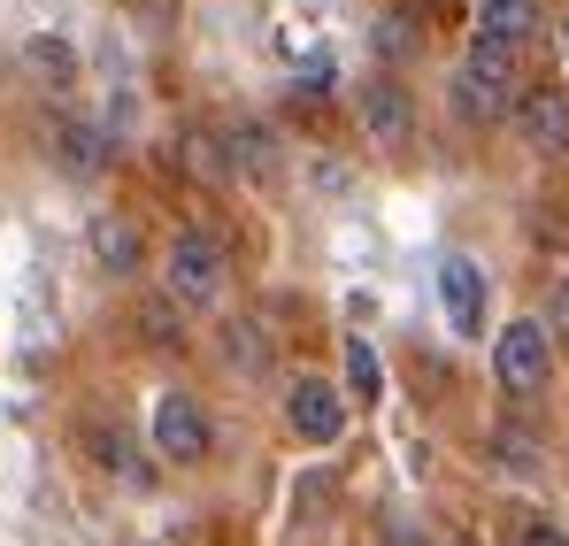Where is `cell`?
<instances>
[{
    "label": "cell",
    "instance_id": "obj_1",
    "mask_svg": "<svg viewBox=\"0 0 569 546\" xmlns=\"http://www.w3.org/2000/svg\"><path fill=\"white\" fill-rule=\"evenodd\" d=\"M516 54L508 47H492V39H470V54H462V70H455V108L470 116V123H508L516 116Z\"/></svg>",
    "mask_w": 569,
    "mask_h": 546
},
{
    "label": "cell",
    "instance_id": "obj_2",
    "mask_svg": "<svg viewBox=\"0 0 569 546\" xmlns=\"http://www.w3.org/2000/svg\"><path fill=\"white\" fill-rule=\"evenodd\" d=\"M223 285H231V255H223V239H208V231H178L170 255H162V292H170L178 308H216Z\"/></svg>",
    "mask_w": 569,
    "mask_h": 546
},
{
    "label": "cell",
    "instance_id": "obj_3",
    "mask_svg": "<svg viewBox=\"0 0 569 546\" xmlns=\"http://www.w3.org/2000/svg\"><path fill=\"white\" fill-rule=\"evenodd\" d=\"M492 377H500V393H547V377H555V339H547V324H531V316H516L500 339H492Z\"/></svg>",
    "mask_w": 569,
    "mask_h": 546
},
{
    "label": "cell",
    "instance_id": "obj_4",
    "mask_svg": "<svg viewBox=\"0 0 569 546\" xmlns=\"http://www.w3.org/2000/svg\"><path fill=\"white\" fill-rule=\"evenodd\" d=\"M208 447H216L208 408H200L192 393H162V400H154V455L162 461H208Z\"/></svg>",
    "mask_w": 569,
    "mask_h": 546
},
{
    "label": "cell",
    "instance_id": "obj_5",
    "mask_svg": "<svg viewBox=\"0 0 569 546\" xmlns=\"http://www.w3.org/2000/svg\"><path fill=\"white\" fill-rule=\"evenodd\" d=\"M284 424H292V439H308V447H331V439L347 431V400H339V385H323V377H300V385L284 393Z\"/></svg>",
    "mask_w": 569,
    "mask_h": 546
},
{
    "label": "cell",
    "instance_id": "obj_6",
    "mask_svg": "<svg viewBox=\"0 0 569 546\" xmlns=\"http://www.w3.org/2000/svg\"><path fill=\"white\" fill-rule=\"evenodd\" d=\"M439 308H447V331L455 339H477L485 331V270L470 255H447L439 262Z\"/></svg>",
    "mask_w": 569,
    "mask_h": 546
},
{
    "label": "cell",
    "instance_id": "obj_7",
    "mask_svg": "<svg viewBox=\"0 0 569 546\" xmlns=\"http://www.w3.org/2000/svg\"><path fill=\"white\" fill-rule=\"evenodd\" d=\"M355 116H362V131H370V147H385V155L416 139V100H408V92L392 86V78H378V86L362 92V100H355Z\"/></svg>",
    "mask_w": 569,
    "mask_h": 546
},
{
    "label": "cell",
    "instance_id": "obj_8",
    "mask_svg": "<svg viewBox=\"0 0 569 546\" xmlns=\"http://www.w3.org/2000/svg\"><path fill=\"white\" fill-rule=\"evenodd\" d=\"M516 131H523V147L531 155H569V92L539 86L516 100Z\"/></svg>",
    "mask_w": 569,
    "mask_h": 546
},
{
    "label": "cell",
    "instance_id": "obj_9",
    "mask_svg": "<svg viewBox=\"0 0 569 546\" xmlns=\"http://www.w3.org/2000/svg\"><path fill=\"white\" fill-rule=\"evenodd\" d=\"M47 155H54L62 178H93L100 162H108V131L86 123V116H54L47 123Z\"/></svg>",
    "mask_w": 569,
    "mask_h": 546
},
{
    "label": "cell",
    "instance_id": "obj_10",
    "mask_svg": "<svg viewBox=\"0 0 569 546\" xmlns=\"http://www.w3.org/2000/svg\"><path fill=\"white\" fill-rule=\"evenodd\" d=\"M86 247H93V262L108 277H139V262H147L139 224H131V216H116V208H100L93 224H86Z\"/></svg>",
    "mask_w": 569,
    "mask_h": 546
},
{
    "label": "cell",
    "instance_id": "obj_11",
    "mask_svg": "<svg viewBox=\"0 0 569 546\" xmlns=\"http://www.w3.org/2000/svg\"><path fill=\"white\" fill-rule=\"evenodd\" d=\"M223 155H231V178H270V170H278V131L254 123V116H239V123L223 131Z\"/></svg>",
    "mask_w": 569,
    "mask_h": 546
},
{
    "label": "cell",
    "instance_id": "obj_12",
    "mask_svg": "<svg viewBox=\"0 0 569 546\" xmlns=\"http://www.w3.org/2000/svg\"><path fill=\"white\" fill-rule=\"evenodd\" d=\"M539 31V0H477V39H492V47H523Z\"/></svg>",
    "mask_w": 569,
    "mask_h": 546
},
{
    "label": "cell",
    "instance_id": "obj_13",
    "mask_svg": "<svg viewBox=\"0 0 569 546\" xmlns=\"http://www.w3.org/2000/svg\"><path fill=\"white\" fill-rule=\"evenodd\" d=\"M131 324H139V339H147V347H170V355L186 347V308H178L170 292H147V300L131 308Z\"/></svg>",
    "mask_w": 569,
    "mask_h": 546
},
{
    "label": "cell",
    "instance_id": "obj_14",
    "mask_svg": "<svg viewBox=\"0 0 569 546\" xmlns=\"http://www.w3.org/2000/svg\"><path fill=\"white\" fill-rule=\"evenodd\" d=\"M23 70H39L47 86H70V78H78V47H70L62 31H31V39H23Z\"/></svg>",
    "mask_w": 569,
    "mask_h": 546
},
{
    "label": "cell",
    "instance_id": "obj_15",
    "mask_svg": "<svg viewBox=\"0 0 569 546\" xmlns=\"http://www.w3.org/2000/svg\"><path fill=\"white\" fill-rule=\"evenodd\" d=\"M223 363L239 369V377L270 369V331H262L254 316H231V324H223Z\"/></svg>",
    "mask_w": 569,
    "mask_h": 546
},
{
    "label": "cell",
    "instance_id": "obj_16",
    "mask_svg": "<svg viewBox=\"0 0 569 546\" xmlns=\"http://www.w3.org/2000/svg\"><path fill=\"white\" fill-rule=\"evenodd\" d=\"M186 170L200 185H223V178H231V155H223V139H216V131H186Z\"/></svg>",
    "mask_w": 569,
    "mask_h": 546
},
{
    "label": "cell",
    "instance_id": "obj_17",
    "mask_svg": "<svg viewBox=\"0 0 569 546\" xmlns=\"http://www.w3.org/2000/svg\"><path fill=\"white\" fill-rule=\"evenodd\" d=\"M347 385H355V400H378V355H370V339H347Z\"/></svg>",
    "mask_w": 569,
    "mask_h": 546
},
{
    "label": "cell",
    "instance_id": "obj_18",
    "mask_svg": "<svg viewBox=\"0 0 569 546\" xmlns=\"http://www.w3.org/2000/svg\"><path fill=\"white\" fill-rule=\"evenodd\" d=\"M86 447L100 455V469H116V477H139V461H131V447H123V431H86Z\"/></svg>",
    "mask_w": 569,
    "mask_h": 546
},
{
    "label": "cell",
    "instance_id": "obj_19",
    "mask_svg": "<svg viewBox=\"0 0 569 546\" xmlns=\"http://www.w3.org/2000/svg\"><path fill=\"white\" fill-rule=\"evenodd\" d=\"M547 339H569V277H555V300H547Z\"/></svg>",
    "mask_w": 569,
    "mask_h": 546
},
{
    "label": "cell",
    "instance_id": "obj_20",
    "mask_svg": "<svg viewBox=\"0 0 569 546\" xmlns=\"http://www.w3.org/2000/svg\"><path fill=\"white\" fill-rule=\"evenodd\" d=\"M492 455L508 461V469H539V455H531V439H492Z\"/></svg>",
    "mask_w": 569,
    "mask_h": 546
},
{
    "label": "cell",
    "instance_id": "obj_21",
    "mask_svg": "<svg viewBox=\"0 0 569 546\" xmlns=\"http://www.w3.org/2000/svg\"><path fill=\"white\" fill-rule=\"evenodd\" d=\"M523 546H569V532H562V524H531V532H523Z\"/></svg>",
    "mask_w": 569,
    "mask_h": 546
},
{
    "label": "cell",
    "instance_id": "obj_22",
    "mask_svg": "<svg viewBox=\"0 0 569 546\" xmlns=\"http://www.w3.org/2000/svg\"><path fill=\"white\" fill-rule=\"evenodd\" d=\"M392 546H423V539H416V532H392Z\"/></svg>",
    "mask_w": 569,
    "mask_h": 546
},
{
    "label": "cell",
    "instance_id": "obj_23",
    "mask_svg": "<svg viewBox=\"0 0 569 546\" xmlns=\"http://www.w3.org/2000/svg\"><path fill=\"white\" fill-rule=\"evenodd\" d=\"M562 70H569V16H562Z\"/></svg>",
    "mask_w": 569,
    "mask_h": 546
}]
</instances>
